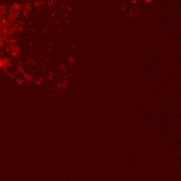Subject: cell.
<instances>
[{
    "label": "cell",
    "instance_id": "obj_1",
    "mask_svg": "<svg viewBox=\"0 0 181 181\" xmlns=\"http://www.w3.org/2000/svg\"><path fill=\"white\" fill-rule=\"evenodd\" d=\"M9 52L15 57H20L21 56V47L19 45H17V43L15 44H6Z\"/></svg>",
    "mask_w": 181,
    "mask_h": 181
},
{
    "label": "cell",
    "instance_id": "obj_2",
    "mask_svg": "<svg viewBox=\"0 0 181 181\" xmlns=\"http://www.w3.org/2000/svg\"><path fill=\"white\" fill-rule=\"evenodd\" d=\"M11 67V60L7 57H0V69L6 71Z\"/></svg>",
    "mask_w": 181,
    "mask_h": 181
},
{
    "label": "cell",
    "instance_id": "obj_3",
    "mask_svg": "<svg viewBox=\"0 0 181 181\" xmlns=\"http://www.w3.org/2000/svg\"><path fill=\"white\" fill-rule=\"evenodd\" d=\"M21 11L24 14V16H28L31 11V4L30 3H23L21 7Z\"/></svg>",
    "mask_w": 181,
    "mask_h": 181
},
{
    "label": "cell",
    "instance_id": "obj_4",
    "mask_svg": "<svg viewBox=\"0 0 181 181\" xmlns=\"http://www.w3.org/2000/svg\"><path fill=\"white\" fill-rule=\"evenodd\" d=\"M21 7H22V4L21 3H14L9 6V11L11 13H15V14H18L21 11Z\"/></svg>",
    "mask_w": 181,
    "mask_h": 181
},
{
    "label": "cell",
    "instance_id": "obj_5",
    "mask_svg": "<svg viewBox=\"0 0 181 181\" xmlns=\"http://www.w3.org/2000/svg\"><path fill=\"white\" fill-rule=\"evenodd\" d=\"M23 75V78L25 79V80H27L28 82H34V81H36V77L32 75L31 73H29V72H23L22 73Z\"/></svg>",
    "mask_w": 181,
    "mask_h": 181
},
{
    "label": "cell",
    "instance_id": "obj_6",
    "mask_svg": "<svg viewBox=\"0 0 181 181\" xmlns=\"http://www.w3.org/2000/svg\"><path fill=\"white\" fill-rule=\"evenodd\" d=\"M6 5H0V17H4V15L6 14Z\"/></svg>",
    "mask_w": 181,
    "mask_h": 181
},
{
    "label": "cell",
    "instance_id": "obj_7",
    "mask_svg": "<svg viewBox=\"0 0 181 181\" xmlns=\"http://www.w3.org/2000/svg\"><path fill=\"white\" fill-rule=\"evenodd\" d=\"M31 1L34 3V5H36V6H40V5L43 3V2H40V0H31Z\"/></svg>",
    "mask_w": 181,
    "mask_h": 181
},
{
    "label": "cell",
    "instance_id": "obj_8",
    "mask_svg": "<svg viewBox=\"0 0 181 181\" xmlns=\"http://www.w3.org/2000/svg\"><path fill=\"white\" fill-rule=\"evenodd\" d=\"M74 60H75V59H74V58H73V56H72V55H69V56H68V62H70V63H74Z\"/></svg>",
    "mask_w": 181,
    "mask_h": 181
},
{
    "label": "cell",
    "instance_id": "obj_9",
    "mask_svg": "<svg viewBox=\"0 0 181 181\" xmlns=\"http://www.w3.org/2000/svg\"><path fill=\"white\" fill-rule=\"evenodd\" d=\"M144 1H145L146 3H148V4H150V3H152L153 0H144Z\"/></svg>",
    "mask_w": 181,
    "mask_h": 181
}]
</instances>
